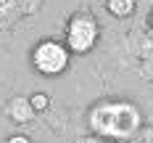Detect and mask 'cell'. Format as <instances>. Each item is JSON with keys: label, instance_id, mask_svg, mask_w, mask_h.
<instances>
[{"label": "cell", "instance_id": "obj_1", "mask_svg": "<svg viewBox=\"0 0 153 143\" xmlns=\"http://www.w3.org/2000/svg\"><path fill=\"white\" fill-rule=\"evenodd\" d=\"M71 61V50L66 48V43L45 37L32 48V66L42 74V77H58L69 69Z\"/></svg>", "mask_w": 153, "mask_h": 143}, {"label": "cell", "instance_id": "obj_2", "mask_svg": "<svg viewBox=\"0 0 153 143\" xmlns=\"http://www.w3.org/2000/svg\"><path fill=\"white\" fill-rule=\"evenodd\" d=\"M98 37H100V27H98L95 16L79 11V13H74L69 19L63 43H66V48L71 53H90L98 45Z\"/></svg>", "mask_w": 153, "mask_h": 143}, {"label": "cell", "instance_id": "obj_3", "mask_svg": "<svg viewBox=\"0 0 153 143\" xmlns=\"http://www.w3.org/2000/svg\"><path fill=\"white\" fill-rule=\"evenodd\" d=\"M8 111H11V119H16V122H29L32 117L37 114V111L32 109L29 98H19V95H16L13 101H11V106H8Z\"/></svg>", "mask_w": 153, "mask_h": 143}, {"label": "cell", "instance_id": "obj_4", "mask_svg": "<svg viewBox=\"0 0 153 143\" xmlns=\"http://www.w3.org/2000/svg\"><path fill=\"white\" fill-rule=\"evenodd\" d=\"M137 8V0H106V11L116 19H129Z\"/></svg>", "mask_w": 153, "mask_h": 143}, {"label": "cell", "instance_id": "obj_5", "mask_svg": "<svg viewBox=\"0 0 153 143\" xmlns=\"http://www.w3.org/2000/svg\"><path fill=\"white\" fill-rule=\"evenodd\" d=\"M29 103H32V109L40 114V111H45L48 106H50V98H48V93H32L29 95Z\"/></svg>", "mask_w": 153, "mask_h": 143}, {"label": "cell", "instance_id": "obj_6", "mask_svg": "<svg viewBox=\"0 0 153 143\" xmlns=\"http://www.w3.org/2000/svg\"><path fill=\"white\" fill-rule=\"evenodd\" d=\"M5 143H32V141L27 138V135H11V138H8Z\"/></svg>", "mask_w": 153, "mask_h": 143}, {"label": "cell", "instance_id": "obj_7", "mask_svg": "<svg viewBox=\"0 0 153 143\" xmlns=\"http://www.w3.org/2000/svg\"><path fill=\"white\" fill-rule=\"evenodd\" d=\"M148 24H151V29H153V11H151V16H148Z\"/></svg>", "mask_w": 153, "mask_h": 143}]
</instances>
